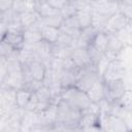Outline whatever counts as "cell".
I'll list each match as a JSON object with an SVG mask.
<instances>
[{
	"label": "cell",
	"instance_id": "obj_4",
	"mask_svg": "<svg viewBox=\"0 0 132 132\" xmlns=\"http://www.w3.org/2000/svg\"><path fill=\"white\" fill-rule=\"evenodd\" d=\"M126 73H127V69L124 62L120 59H116L108 64L106 70L102 75V79L104 81L124 79Z\"/></svg>",
	"mask_w": 132,
	"mask_h": 132
},
{
	"label": "cell",
	"instance_id": "obj_30",
	"mask_svg": "<svg viewBox=\"0 0 132 132\" xmlns=\"http://www.w3.org/2000/svg\"><path fill=\"white\" fill-rule=\"evenodd\" d=\"M14 0H0V12L7 11L12 8Z\"/></svg>",
	"mask_w": 132,
	"mask_h": 132
},
{
	"label": "cell",
	"instance_id": "obj_22",
	"mask_svg": "<svg viewBox=\"0 0 132 132\" xmlns=\"http://www.w3.org/2000/svg\"><path fill=\"white\" fill-rule=\"evenodd\" d=\"M109 114H112V116H116V117H119L121 119H124L126 122H127V119L132 114V112L128 111L126 108H124L119 102H112L111 103V107H110V110H109Z\"/></svg>",
	"mask_w": 132,
	"mask_h": 132
},
{
	"label": "cell",
	"instance_id": "obj_27",
	"mask_svg": "<svg viewBox=\"0 0 132 132\" xmlns=\"http://www.w3.org/2000/svg\"><path fill=\"white\" fill-rule=\"evenodd\" d=\"M119 11L122 12L126 18H128L129 20L132 19V5L123 3V2H119Z\"/></svg>",
	"mask_w": 132,
	"mask_h": 132
},
{
	"label": "cell",
	"instance_id": "obj_32",
	"mask_svg": "<svg viewBox=\"0 0 132 132\" xmlns=\"http://www.w3.org/2000/svg\"><path fill=\"white\" fill-rule=\"evenodd\" d=\"M81 2H84V3H86V4H91L92 2H94L95 0H80Z\"/></svg>",
	"mask_w": 132,
	"mask_h": 132
},
{
	"label": "cell",
	"instance_id": "obj_10",
	"mask_svg": "<svg viewBox=\"0 0 132 132\" xmlns=\"http://www.w3.org/2000/svg\"><path fill=\"white\" fill-rule=\"evenodd\" d=\"M79 71L80 68H74V69H70V70H62L60 73V82L61 86L63 87V89L69 88V87H73L75 86L78 76H79Z\"/></svg>",
	"mask_w": 132,
	"mask_h": 132
},
{
	"label": "cell",
	"instance_id": "obj_15",
	"mask_svg": "<svg viewBox=\"0 0 132 132\" xmlns=\"http://www.w3.org/2000/svg\"><path fill=\"white\" fill-rule=\"evenodd\" d=\"M41 36L42 40L48 42V43H56L60 34V29L56 27H51V26H43L41 28Z\"/></svg>",
	"mask_w": 132,
	"mask_h": 132
},
{
	"label": "cell",
	"instance_id": "obj_2",
	"mask_svg": "<svg viewBox=\"0 0 132 132\" xmlns=\"http://www.w3.org/2000/svg\"><path fill=\"white\" fill-rule=\"evenodd\" d=\"M99 127L102 131L111 132H124L128 131L127 122L124 119L112 114H100L99 117Z\"/></svg>",
	"mask_w": 132,
	"mask_h": 132
},
{
	"label": "cell",
	"instance_id": "obj_14",
	"mask_svg": "<svg viewBox=\"0 0 132 132\" xmlns=\"http://www.w3.org/2000/svg\"><path fill=\"white\" fill-rule=\"evenodd\" d=\"M39 18L40 16L35 9L34 10H27V11L20 13V22H21L22 26L24 27V30L33 26L38 21Z\"/></svg>",
	"mask_w": 132,
	"mask_h": 132
},
{
	"label": "cell",
	"instance_id": "obj_8",
	"mask_svg": "<svg viewBox=\"0 0 132 132\" xmlns=\"http://www.w3.org/2000/svg\"><path fill=\"white\" fill-rule=\"evenodd\" d=\"M70 58L74 62V64L78 68H84L90 64H92V60L87 47H76L73 48Z\"/></svg>",
	"mask_w": 132,
	"mask_h": 132
},
{
	"label": "cell",
	"instance_id": "obj_21",
	"mask_svg": "<svg viewBox=\"0 0 132 132\" xmlns=\"http://www.w3.org/2000/svg\"><path fill=\"white\" fill-rule=\"evenodd\" d=\"M123 46H124V43H123L122 39L120 38L119 33H117V34H108V44H107L106 51L121 53V51L123 50Z\"/></svg>",
	"mask_w": 132,
	"mask_h": 132
},
{
	"label": "cell",
	"instance_id": "obj_5",
	"mask_svg": "<svg viewBox=\"0 0 132 132\" xmlns=\"http://www.w3.org/2000/svg\"><path fill=\"white\" fill-rule=\"evenodd\" d=\"M129 19L126 18L122 12L118 11L110 15L107 20L104 32L107 34H117L120 33L122 30L126 29L129 24Z\"/></svg>",
	"mask_w": 132,
	"mask_h": 132
},
{
	"label": "cell",
	"instance_id": "obj_11",
	"mask_svg": "<svg viewBox=\"0 0 132 132\" xmlns=\"http://www.w3.org/2000/svg\"><path fill=\"white\" fill-rule=\"evenodd\" d=\"M89 98L91 99V101L93 103H97L100 100H102L103 98H105L104 95V81L102 78H98L93 86L88 90L87 92Z\"/></svg>",
	"mask_w": 132,
	"mask_h": 132
},
{
	"label": "cell",
	"instance_id": "obj_20",
	"mask_svg": "<svg viewBox=\"0 0 132 132\" xmlns=\"http://www.w3.org/2000/svg\"><path fill=\"white\" fill-rule=\"evenodd\" d=\"M73 48L71 46H65V45H60L58 43H53L52 44V56L55 58L59 59H66L71 56Z\"/></svg>",
	"mask_w": 132,
	"mask_h": 132
},
{
	"label": "cell",
	"instance_id": "obj_23",
	"mask_svg": "<svg viewBox=\"0 0 132 132\" xmlns=\"http://www.w3.org/2000/svg\"><path fill=\"white\" fill-rule=\"evenodd\" d=\"M35 10L37 11V13L39 14L40 18H45V16H48V15H52V14L60 12V10H57L54 7H52L46 1L43 2V3L36 4Z\"/></svg>",
	"mask_w": 132,
	"mask_h": 132
},
{
	"label": "cell",
	"instance_id": "obj_24",
	"mask_svg": "<svg viewBox=\"0 0 132 132\" xmlns=\"http://www.w3.org/2000/svg\"><path fill=\"white\" fill-rule=\"evenodd\" d=\"M128 111L132 112V88H127L121 98L117 101Z\"/></svg>",
	"mask_w": 132,
	"mask_h": 132
},
{
	"label": "cell",
	"instance_id": "obj_13",
	"mask_svg": "<svg viewBox=\"0 0 132 132\" xmlns=\"http://www.w3.org/2000/svg\"><path fill=\"white\" fill-rule=\"evenodd\" d=\"M2 40L11 44L14 48L21 50L24 45V37L23 32H6L2 37Z\"/></svg>",
	"mask_w": 132,
	"mask_h": 132
},
{
	"label": "cell",
	"instance_id": "obj_31",
	"mask_svg": "<svg viewBox=\"0 0 132 132\" xmlns=\"http://www.w3.org/2000/svg\"><path fill=\"white\" fill-rule=\"evenodd\" d=\"M121 2L123 3H126V4H129V5H132V0H120Z\"/></svg>",
	"mask_w": 132,
	"mask_h": 132
},
{
	"label": "cell",
	"instance_id": "obj_25",
	"mask_svg": "<svg viewBox=\"0 0 132 132\" xmlns=\"http://www.w3.org/2000/svg\"><path fill=\"white\" fill-rule=\"evenodd\" d=\"M63 20L64 19L60 12L45 16V18H41V21L44 26H51V27H56V28H60Z\"/></svg>",
	"mask_w": 132,
	"mask_h": 132
},
{
	"label": "cell",
	"instance_id": "obj_6",
	"mask_svg": "<svg viewBox=\"0 0 132 132\" xmlns=\"http://www.w3.org/2000/svg\"><path fill=\"white\" fill-rule=\"evenodd\" d=\"M119 2L120 0H95L91 6L94 11L110 16L119 11Z\"/></svg>",
	"mask_w": 132,
	"mask_h": 132
},
{
	"label": "cell",
	"instance_id": "obj_16",
	"mask_svg": "<svg viewBox=\"0 0 132 132\" xmlns=\"http://www.w3.org/2000/svg\"><path fill=\"white\" fill-rule=\"evenodd\" d=\"M23 37L25 43H36L42 40L41 31L35 27H30L23 31Z\"/></svg>",
	"mask_w": 132,
	"mask_h": 132
},
{
	"label": "cell",
	"instance_id": "obj_3",
	"mask_svg": "<svg viewBox=\"0 0 132 132\" xmlns=\"http://www.w3.org/2000/svg\"><path fill=\"white\" fill-rule=\"evenodd\" d=\"M126 89H127V86L124 79L104 81L105 99H107L109 102H116L121 98V96L124 94Z\"/></svg>",
	"mask_w": 132,
	"mask_h": 132
},
{
	"label": "cell",
	"instance_id": "obj_9",
	"mask_svg": "<svg viewBox=\"0 0 132 132\" xmlns=\"http://www.w3.org/2000/svg\"><path fill=\"white\" fill-rule=\"evenodd\" d=\"M27 64H28V69L31 77L33 79L43 81L46 73V65L39 60H32Z\"/></svg>",
	"mask_w": 132,
	"mask_h": 132
},
{
	"label": "cell",
	"instance_id": "obj_17",
	"mask_svg": "<svg viewBox=\"0 0 132 132\" xmlns=\"http://www.w3.org/2000/svg\"><path fill=\"white\" fill-rule=\"evenodd\" d=\"M107 44H108V34L105 33L104 31L98 32L96 34V36L94 37L93 41L91 42V45H93L95 48H97L98 51H100L103 54L106 52Z\"/></svg>",
	"mask_w": 132,
	"mask_h": 132
},
{
	"label": "cell",
	"instance_id": "obj_7",
	"mask_svg": "<svg viewBox=\"0 0 132 132\" xmlns=\"http://www.w3.org/2000/svg\"><path fill=\"white\" fill-rule=\"evenodd\" d=\"M59 29H60V31L70 35L74 39H77L79 37L80 31H81V28H80V25L76 18V14L64 19Z\"/></svg>",
	"mask_w": 132,
	"mask_h": 132
},
{
	"label": "cell",
	"instance_id": "obj_29",
	"mask_svg": "<svg viewBox=\"0 0 132 132\" xmlns=\"http://www.w3.org/2000/svg\"><path fill=\"white\" fill-rule=\"evenodd\" d=\"M37 105H38V98L37 96L35 95V93L32 94V97L29 101V103L27 104L26 106V110H30V111H35L36 108H37Z\"/></svg>",
	"mask_w": 132,
	"mask_h": 132
},
{
	"label": "cell",
	"instance_id": "obj_18",
	"mask_svg": "<svg viewBox=\"0 0 132 132\" xmlns=\"http://www.w3.org/2000/svg\"><path fill=\"white\" fill-rule=\"evenodd\" d=\"M32 92H30L29 90L25 89V88H21L19 90H16V94H15V104L21 107V108H25L27 104L29 103L31 97H32Z\"/></svg>",
	"mask_w": 132,
	"mask_h": 132
},
{
	"label": "cell",
	"instance_id": "obj_26",
	"mask_svg": "<svg viewBox=\"0 0 132 132\" xmlns=\"http://www.w3.org/2000/svg\"><path fill=\"white\" fill-rule=\"evenodd\" d=\"M74 38H72L70 35L60 31V34H59V37H58V40L56 43L60 44V45H65V46H71L72 47V42H73Z\"/></svg>",
	"mask_w": 132,
	"mask_h": 132
},
{
	"label": "cell",
	"instance_id": "obj_12",
	"mask_svg": "<svg viewBox=\"0 0 132 132\" xmlns=\"http://www.w3.org/2000/svg\"><path fill=\"white\" fill-rule=\"evenodd\" d=\"M92 15H93V8L91 4H87L82 6L80 9H78V11L76 12V18L78 20V23L81 29L91 26Z\"/></svg>",
	"mask_w": 132,
	"mask_h": 132
},
{
	"label": "cell",
	"instance_id": "obj_33",
	"mask_svg": "<svg viewBox=\"0 0 132 132\" xmlns=\"http://www.w3.org/2000/svg\"><path fill=\"white\" fill-rule=\"evenodd\" d=\"M46 0H34V2L36 3V4H39V3H43V2H45Z\"/></svg>",
	"mask_w": 132,
	"mask_h": 132
},
{
	"label": "cell",
	"instance_id": "obj_19",
	"mask_svg": "<svg viewBox=\"0 0 132 132\" xmlns=\"http://www.w3.org/2000/svg\"><path fill=\"white\" fill-rule=\"evenodd\" d=\"M108 18H109V16L104 15V14H102V13H99V12H96V11L93 10L91 26H92L97 32H102V31H104V29H105V26H106V23H107Z\"/></svg>",
	"mask_w": 132,
	"mask_h": 132
},
{
	"label": "cell",
	"instance_id": "obj_1",
	"mask_svg": "<svg viewBox=\"0 0 132 132\" xmlns=\"http://www.w3.org/2000/svg\"><path fill=\"white\" fill-rule=\"evenodd\" d=\"M61 98L69 103L71 106L84 111L92 105V101L89 98L87 92H84L76 88L75 86L63 89L61 93Z\"/></svg>",
	"mask_w": 132,
	"mask_h": 132
},
{
	"label": "cell",
	"instance_id": "obj_28",
	"mask_svg": "<svg viewBox=\"0 0 132 132\" xmlns=\"http://www.w3.org/2000/svg\"><path fill=\"white\" fill-rule=\"evenodd\" d=\"M69 0H46V2L57 10H61Z\"/></svg>",
	"mask_w": 132,
	"mask_h": 132
}]
</instances>
